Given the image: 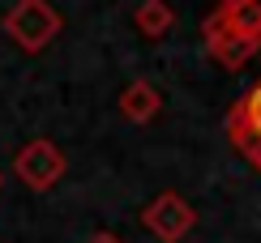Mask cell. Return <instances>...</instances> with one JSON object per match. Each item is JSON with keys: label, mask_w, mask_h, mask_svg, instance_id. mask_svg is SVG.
<instances>
[{"label": "cell", "mask_w": 261, "mask_h": 243, "mask_svg": "<svg viewBox=\"0 0 261 243\" xmlns=\"http://www.w3.org/2000/svg\"><path fill=\"white\" fill-rule=\"evenodd\" d=\"M231 137H236V145L248 154V162L261 171V137H253V132H240V128H231Z\"/></svg>", "instance_id": "obj_7"}, {"label": "cell", "mask_w": 261, "mask_h": 243, "mask_svg": "<svg viewBox=\"0 0 261 243\" xmlns=\"http://www.w3.org/2000/svg\"><path fill=\"white\" fill-rule=\"evenodd\" d=\"M231 128H240V132H253V137H261V81L253 85V94H248L244 103L231 111Z\"/></svg>", "instance_id": "obj_5"}, {"label": "cell", "mask_w": 261, "mask_h": 243, "mask_svg": "<svg viewBox=\"0 0 261 243\" xmlns=\"http://www.w3.org/2000/svg\"><path fill=\"white\" fill-rule=\"evenodd\" d=\"M137 26L146 30V35H163V30L171 26V9L159 5V0H146V5H141V13H137Z\"/></svg>", "instance_id": "obj_6"}, {"label": "cell", "mask_w": 261, "mask_h": 243, "mask_svg": "<svg viewBox=\"0 0 261 243\" xmlns=\"http://www.w3.org/2000/svg\"><path fill=\"white\" fill-rule=\"evenodd\" d=\"M5 30H9V35H13L26 51H39L43 43L60 30V17L51 13L43 0H21V5H13V13L5 17Z\"/></svg>", "instance_id": "obj_1"}, {"label": "cell", "mask_w": 261, "mask_h": 243, "mask_svg": "<svg viewBox=\"0 0 261 243\" xmlns=\"http://www.w3.org/2000/svg\"><path fill=\"white\" fill-rule=\"evenodd\" d=\"M146 226L154 230L159 239H167V243H176V239L184 235V230L193 226V209L184 205V201H180L176 192H163L159 201H154V205L146 209Z\"/></svg>", "instance_id": "obj_3"}, {"label": "cell", "mask_w": 261, "mask_h": 243, "mask_svg": "<svg viewBox=\"0 0 261 243\" xmlns=\"http://www.w3.org/2000/svg\"><path fill=\"white\" fill-rule=\"evenodd\" d=\"M120 107H124V115H133V119H146V115L159 107V94H154V85H150V81H133V85H128V94L120 98Z\"/></svg>", "instance_id": "obj_4"}, {"label": "cell", "mask_w": 261, "mask_h": 243, "mask_svg": "<svg viewBox=\"0 0 261 243\" xmlns=\"http://www.w3.org/2000/svg\"><path fill=\"white\" fill-rule=\"evenodd\" d=\"M94 243H112V239H94Z\"/></svg>", "instance_id": "obj_9"}, {"label": "cell", "mask_w": 261, "mask_h": 243, "mask_svg": "<svg viewBox=\"0 0 261 243\" xmlns=\"http://www.w3.org/2000/svg\"><path fill=\"white\" fill-rule=\"evenodd\" d=\"M257 39H261V26H257Z\"/></svg>", "instance_id": "obj_10"}, {"label": "cell", "mask_w": 261, "mask_h": 243, "mask_svg": "<svg viewBox=\"0 0 261 243\" xmlns=\"http://www.w3.org/2000/svg\"><path fill=\"white\" fill-rule=\"evenodd\" d=\"M236 5H253V0H227V9H236Z\"/></svg>", "instance_id": "obj_8"}, {"label": "cell", "mask_w": 261, "mask_h": 243, "mask_svg": "<svg viewBox=\"0 0 261 243\" xmlns=\"http://www.w3.org/2000/svg\"><path fill=\"white\" fill-rule=\"evenodd\" d=\"M60 171H64V154L56 145H47V141H35V145H26L17 154V175L30 188H47Z\"/></svg>", "instance_id": "obj_2"}]
</instances>
